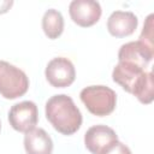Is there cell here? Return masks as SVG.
<instances>
[{
	"label": "cell",
	"mask_w": 154,
	"mask_h": 154,
	"mask_svg": "<svg viewBox=\"0 0 154 154\" xmlns=\"http://www.w3.org/2000/svg\"><path fill=\"white\" fill-rule=\"evenodd\" d=\"M42 29L45 35L51 38H58L64 30V18L63 14L54 8H49L45 12L42 17Z\"/></svg>",
	"instance_id": "12"
},
{
	"label": "cell",
	"mask_w": 154,
	"mask_h": 154,
	"mask_svg": "<svg viewBox=\"0 0 154 154\" xmlns=\"http://www.w3.org/2000/svg\"><path fill=\"white\" fill-rule=\"evenodd\" d=\"M153 14H149L144 22V25H143V30L141 32V36H140V41L146 43L147 46L149 47H154L153 45V37H154V34H153Z\"/></svg>",
	"instance_id": "14"
},
{
	"label": "cell",
	"mask_w": 154,
	"mask_h": 154,
	"mask_svg": "<svg viewBox=\"0 0 154 154\" xmlns=\"http://www.w3.org/2000/svg\"><path fill=\"white\" fill-rule=\"evenodd\" d=\"M69 13L73 23L82 28H88L99 22L102 10L94 0H73L69 5Z\"/></svg>",
	"instance_id": "8"
},
{
	"label": "cell",
	"mask_w": 154,
	"mask_h": 154,
	"mask_svg": "<svg viewBox=\"0 0 154 154\" xmlns=\"http://www.w3.org/2000/svg\"><path fill=\"white\" fill-rule=\"evenodd\" d=\"M81 101L87 109L97 117L111 114L117 105V94L106 85H89L81 90Z\"/></svg>",
	"instance_id": "2"
},
{
	"label": "cell",
	"mask_w": 154,
	"mask_h": 154,
	"mask_svg": "<svg viewBox=\"0 0 154 154\" xmlns=\"http://www.w3.org/2000/svg\"><path fill=\"white\" fill-rule=\"evenodd\" d=\"M154 55V47H149L146 43L138 41H130L119 48L118 61L129 65L137 66L140 69H146L152 61Z\"/></svg>",
	"instance_id": "7"
},
{
	"label": "cell",
	"mask_w": 154,
	"mask_h": 154,
	"mask_svg": "<svg viewBox=\"0 0 154 154\" xmlns=\"http://www.w3.org/2000/svg\"><path fill=\"white\" fill-rule=\"evenodd\" d=\"M29 89V78L17 66L0 60V94L8 100L23 96Z\"/></svg>",
	"instance_id": "3"
},
{
	"label": "cell",
	"mask_w": 154,
	"mask_h": 154,
	"mask_svg": "<svg viewBox=\"0 0 154 154\" xmlns=\"http://www.w3.org/2000/svg\"><path fill=\"white\" fill-rule=\"evenodd\" d=\"M24 149L26 154H52L53 141L46 130L34 128L24 136Z\"/></svg>",
	"instance_id": "10"
},
{
	"label": "cell",
	"mask_w": 154,
	"mask_h": 154,
	"mask_svg": "<svg viewBox=\"0 0 154 154\" xmlns=\"http://www.w3.org/2000/svg\"><path fill=\"white\" fill-rule=\"evenodd\" d=\"M105 154H131V150H130V148L128 146H125L124 143L117 141L113 144V147Z\"/></svg>",
	"instance_id": "15"
},
{
	"label": "cell",
	"mask_w": 154,
	"mask_h": 154,
	"mask_svg": "<svg viewBox=\"0 0 154 154\" xmlns=\"http://www.w3.org/2000/svg\"><path fill=\"white\" fill-rule=\"evenodd\" d=\"M45 76L52 87L66 88L75 82L76 70L71 60L64 57H57L47 64Z\"/></svg>",
	"instance_id": "5"
},
{
	"label": "cell",
	"mask_w": 154,
	"mask_h": 154,
	"mask_svg": "<svg viewBox=\"0 0 154 154\" xmlns=\"http://www.w3.org/2000/svg\"><path fill=\"white\" fill-rule=\"evenodd\" d=\"M137 16L131 11H114L107 19V30L114 37H125L136 30Z\"/></svg>",
	"instance_id": "9"
},
{
	"label": "cell",
	"mask_w": 154,
	"mask_h": 154,
	"mask_svg": "<svg viewBox=\"0 0 154 154\" xmlns=\"http://www.w3.org/2000/svg\"><path fill=\"white\" fill-rule=\"evenodd\" d=\"M46 118L63 135L75 134L82 125V113L66 94L53 95L46 102Z\"/></svg>",
	"instance_id": "1"
},
{
	"label": "cell",
	"mask_w": 154,
	"mask_h": 154,
	"mask_svg": "<svg viewBox=\"0 0 154 154\" xmlns=\"http://www.w3.org/2000/svg\"><path fill=\"white\" fill-rule=\"evenodd\" d=\"M118 141L116 131L107 125H94L84 135L85 148L91 154H105Z\"/></svg>",
	"instance_id": "6"
},
{
	"label": "cell",
	"mask_w": 154,
	"mask_h": 154,
	"mask_svg": "<svg viewBox=\"0 0 154 154\" xmlns=\"http://www.w3.org/2000/svg\"><path fill=\"white\" fill-rule=\"evenodd\" d=\"M10 125L19 132H29L38 122L37 106L32 101H22L13 105L8 111Z\"/></svg>",
	"instance_id": "4"
},
{
	"label": "cell",
	"mask_w": 154,
	"mask_h": 154,
	"mask_svg": "<svg viewBox=\"0 0 154 154\" xmlns=\"http://www.w3.org/2000/svg\"><path fill=\"white\" fill-rule=\"evenodd\" d=\"M12 5H13V1H0V14L6 13Z\"/></svg>",
	"instance_id": "16"
},
{
	"label": "cell",
	"mask_w": 154,
	"mask_h": 154,
	"mask_svg": "<svg viewBox=\"0 0 154 154\" xmlns=\"http://www.w3.org/2000/svg\"><path fill=\"white\" fill-rule=\"evenodd\" d=\"M0 130H1V123H0Z\"/></svg>",
	"instance_id": "17"
},
{
	"label": "cell",
	"mask_w": 154,
	"mask_h": 154,
	"mask_svg": "<svg viewBox=\"0 0 154 154\" xmlns=\"http://www.w3.org/2000/svg\"><path fill=\"white\" fill-rule=\"evenodd\" d=\"M143 73H144L143 69L118 61V64L114 66L112 71V79L116 83H118L125 91L131 94Z\"/></svg>",
	"instance_id": "11"
},
{
	"label": "cell",
	"mask_w": 154,
	"mask_h": 154,
	"mask_svg": "<svg viewBox=\"0 0 154 154\" xmlns=\"http://www.w3.org/2000/svg\"><path fill=\"white\" fill-rule=\"evenodd\" d=\"M132 95L136 96V99L144 105H148L154 99V82H153V75L149 71H144L137 84L135 85Z\"/></svg>",
	"instance_id": "13"
}]
</instances>
